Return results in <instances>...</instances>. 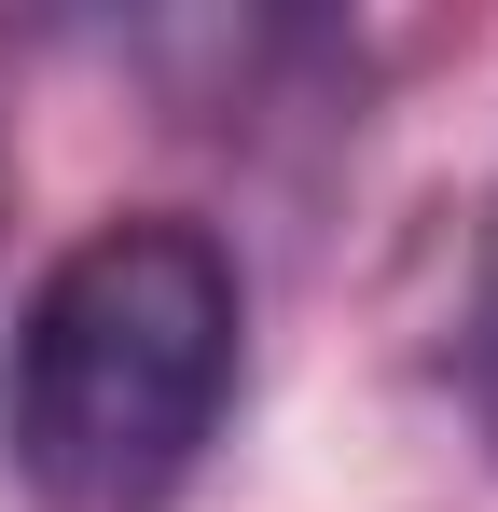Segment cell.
Segmentation results:
<instances>
[{
  "label": "cell",
  "instance_id": "obj_1",
  "mask_svg": "<svg viewBox=\"0 0 498 512\" xmlns=\"http://www.w3.org/2000/svg\"><path fill=\"white\" fill-rule=\"evenodd\" d=\"M236 333H249V277L208 222L139 208L97 222L42 263L28 319H14V471L42 512H166L236 402Z\"/></svg>",
  "mask_w": 498,
  "mask_h": 512
}]
</instances>
